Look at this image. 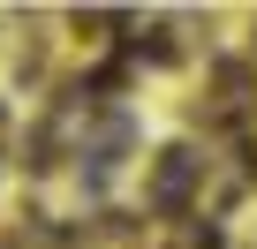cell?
<instances>
[{"label": "cell", "mask_w": 257, "mask_h": 249, "mask_svg": "<svg viewBox=\"0 0 257 249\" xmlns=\"http://www.w3.org/2000/svg\"><path fill=\"white\" fill-rule=\"evenodd\" d=\"M189 241H197V249H227V234H219V226H189Z\"/></svg>", "instance_id": "cell-1"}]
</instances>
